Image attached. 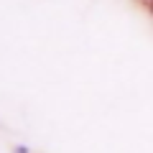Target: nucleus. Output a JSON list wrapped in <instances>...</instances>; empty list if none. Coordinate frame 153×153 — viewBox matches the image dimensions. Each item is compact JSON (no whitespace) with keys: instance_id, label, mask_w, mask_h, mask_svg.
Instances as JSON below:
<instances>
[{"instance_id":"obj_1","label":"nucleus","mask_w":153,"mask_h":153,"mask_svg":"<svg viewBox=\"0 0 153 153\" xmlns=\"http://www.w3.org/2000/svg\"><path fill=\"white\" fill-rule=\"evenodd\" d=\"M148 8H151V13H153V0H151V5H148Z\"/></svg>"}]
</instances>
